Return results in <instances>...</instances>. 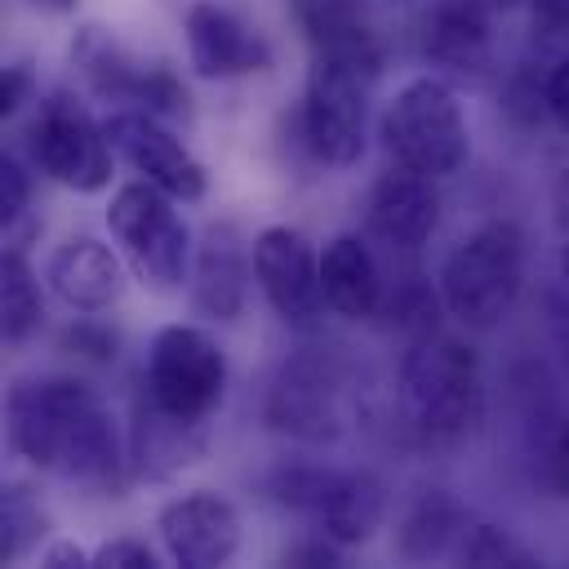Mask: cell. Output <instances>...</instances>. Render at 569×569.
<instances>
[{
	"instance_id": "obj_1",
	"label": "cell",
	"mask_w": 569,
	"mask_h": 569,
	"mask_svg": "<svg viewBox=\"0 0 569 569\" xmlns=\"http://www.w3.org/2000/svg\"><path fill=\"white\" fill-rule=\"evenodd\" d=\"M4 436L9 449L67 485H84L98 493H120L129 471V445L116 427L102 391L71 373H31L13 378L4 396Z\"/></svg>"
},
{
	"instance_id": "obj_2",
	"label": "cell",
	"mask_w": 569,
	"mask_h": 569,
	"mask_svg": "<svg viewBox=\"0 0 569 569\" xmlns=\"http://www.w3.org/2000/svg\"><path fill=\"white\" fill-rule=\"evenodd\" d=\"M396 400L409 436L427 449L462 445L485 418L480 356L449 333L409 342L396 378Z\"/></svg>"
},
{
	"instance_id": "obj_3",
	"label": "cell",
	"mask_w": 569,
	"mask_h": 569,
	"mask_svg": "<svg viewBox=\"0 0 569 569\" xmlns=\"http://www.w3.org/2000/svg\"><path fill=\"white\" fill-rule=\"evenodd\" d=\"M436 289L445 298V316L462 329H498L525 293V231L511 218L480 222L449 249Z\"/></svg>"
},
{
	"instance_id": "obj_4",
	"label": "cell",
	"mask_w": 569,
	"mask_h": 569,
	"mask_svg": "<svg viewBox=\"0 0 569 569\" xmlns=\"http://www.w3.org/2000/svg\"><path fill=\"white\" fill-rule=\"evenodd\" d=\"M382 151L391 164H405L427 178H453L471 156V133L458 93L440 76H413L396 89L378 124Z\"/></svg>"
},
{
	"instance_id": "obj_5",
	"label": "cell",
	"mask_w": 569,
	"mask_h": 569,
	"mask_svg": "<svg viewBox=\"0 0 569 569\" xmlns=\"http://www.w3.org/2000/svg\"><path fill=\"white\" fill-rule=\"evenodd\" d=\"M227 378H231V369H227L222 342L204 325L173 320V325L156 329V338L147 347L138 396L178 422L209 427L227 400Z\"/></svg>"
},
{
	"instance_id": "obj_6",
	"label": "cell",
	"mask_w": 569,
	"mask_h": 569,
	"mask_svg": "<svg viewBox=\"0 0 569 569\" xmlns=\"http://www.w3.org/2000/svg\"><path fill=\"white\" fill-rule=\"evenodd\" d=\"M107 231L138 284H147L151 293H178L187 284L196 244L169 191H160L147 178L116 187L107 204Z\"/></svg>"
},
{
	"instance_id": "obj_7",
	"label": "cell",
	"mask_w": 569,
	"mask_h": 569,
	"mask_svg": "<svg viewBox=\"0 0 569 569\" xmlns=\"http://www.w3.org/2000/svg\"><path fill=\"white\" fill-rule=\"evenodd\" d=\"M27 151L49 182L76 196H98L111 187L116 147L107 138V120H98L89 102L71 89H53L44 93V102H36V116L27 124Z\"/></svg>"
},
{
	"instance_id": "obj_8",
	"label": "cell",
	"mask_w": 569,
	"mask_h": 569,
	"mask_svg": "<svg viewBox=\"0 0 569 569\" xmlns=\"http://www.w3.org/2000/svg\"><path fill=\"white\" fill-rule=\"evenodd\" d=\"M369 76L311 58L302 102L293 111V138L298 147L329 169H351L365 156V129H369Z\"/></svg>"
},
{
	"instance_id": "obj_9",
	"label": "cell",
	"mask_w": 569,
	"mask_h": 569,
	"mask_svg": "<svg viewBox=\"0 0 569 569\" xmlns=\"http://www.w3.org/2000/svg\"><path fill=\"white\" fill-rule=\"evenodd\" d=\"M107 138L116 147V156L147 182H156L160 191H169L182 204L204 200L209 191V173L204 164L191 156V147L169 129V120L147 116L138 107H116L107 111Z\"/></svg>"
},
{
	"instance_id": "obj_10",
	"label": "cell",
	"mask_w": 569,
	"mask_h": 569,
	"mask_svg": "<svg viewBox=\"0 0 569 569\" xmlns=\"http://www.w3.org/2000/svg\"><path fill=\"white\" fill-rule=\"evenodd\" d=\"M160 551L182 569H218L240 556L244 525L227 493L218 489H187L156 511Z\"/></svg>"
},
{
	"instance_id": "obj_11",
	"label": "cell",
	"mask_w": 569,
	"mask_h": 569,
	"mask_svg": "<svg viewBox=\"0 0 569 569\" xmlns=\"http://www.w3.org/2000/svg\"><path fill=\"white\" fill-rule=\"evenodd\" d=\"M253 280L267 298V307L293 325L307 329L325 311V284H320V253L298 227H262L253 236Z\"/></svg>"
},
{
	"instance_id": "obj_12",
	"label": "cell",
	"mask_w": 569,
	"mask_h": 569,
	"mask_svg": "<svg viewBox=\"0 0 569 569\" xmlns=\"http://www.w3.org/2000/svg\"><path fill=\"white\" fill-rule=\"evenodd\" d=\"M271 431L320 445L342 431V382L338 369L320 356H293L280 365V373L267 387L262 405Z\"/></svg>"
},
{
	"instance_id": "obj_13",
	"label": "cell",
	"mask_w": 569,
	"mask_h": 569,
	"mask_svg": "<svg viewBox=\"0 0 569 569\" xmlns=\"http://www.w3.org/2000/svg\"><path fill=\"white\" fill-rule=\"evenodd\" d=\"M187 62L200 80H240L276 62L271 40L222 0H191L182 13Z\"/></svg>"
},
{
	"instance_id": "obj_14",
	"label": "cell",
	"mask_w": 569,
	"mask_h": 569,
	"mask_svg": "<svg viewBox=\"0 0 569 569\" xmlns=\"http://www.w3.org/2000/svg\"><path fill=\"white\" fill-rule=\"evenodd\" d=\"M365 222H369L373 240H382L391 253H418L440 227L436 178L413 173L405 164H387L378 173V182L369 187Z\"/></svg>"
},
{
	"instance_id": "obj_15",
	"label": "cell",
	"mask_w": 569,
	"mask_h": 569,
	"mask_svg": "<svg viewBox=\"0 0 569 569\" xmlns=\"http://www.w3.org/2000/svg\"><path fill=\"white\" fill-rule=\"evenodd\" d=\"M253 280V244L240 240L231 222H209L196 253H191V276H187V298L200 320H236L244 311Z\"/></svg>"
},
{
	"instance_id": "obj_16",
	"label": "cell",
	"mask_w": 569,
	"mask_h": 569,
	"mask_svg": "<svg viewBox=\"0 0 569 569\" xmlns=\"http://www.w3.org/2000/svg\"><path fill=\"white\" fill-rule=\"evenodd\" d=\"M124 258L116 244L98 236H67L49 262H44V284L58 302L71 311H111L124 298Z\"/></svg>"
},
{
	"instance_id": "obj_17",
	"label": "cell",
	"mask_w": 569,
	"mask_h": 569,
	"mask_svg": "<svg viewBox=\"0 0 569 569\" xmlns=\"http://www.w3.org/2000/svg\"><path fill=\"white\" fill-rule=\"evenodd\" d=\"M124 445H129L133 480L160 485V480H173L178 471H187L191 462H200V453L209 449V427L178 422L138 396L129 427H124Z\"/></svg>"
},
{
	"instance_id": "obj_18",
	"label": "cell",
	"mask_w": 569,
	"mask_h": 569,
	"mask_svg": "<svg viewBox=\"0 0 569 569\" xmlns=\"http://www.w3.org/2000/svg\"><path fill=\"white\" fill-rule=\"evenodd\" d=\"M293 18H298V31H302L311 58L342 62V67L378 80L382 40L356 13V0H293Z\"/></svg>"
},
{
	"instance_id": "obj_19",
	"label": "cell",
	"mask_w": 569,
	"mask_h": 569,
	"mask_svg": "<svg viewBox=\"0 0 569 569\" xmlns=\"http://www.w3.org/2000/svg\"><path fill=\"white\" fill-rule=\"evenodd\" d=\"M320 284H325V307L342 320H373L382 316L387 289H382V267L365 236L342 231L325 244L320 253Z\"/></svg>"
},
{
	"instance_id": "obj_20",
	"label": "cell",
	"mask_w": 569,
	"mask_h": 569,
	"mask_svg": "<svg viewBox=\"0 0 569 569\" xmlns=\"http://www.w3.org/2000/svg\"><path fill=\"white\" fill-rule=\"evenodd\" d=\"M489 13L480 0H440L422 18V58L453 76H480L489 67Z\"/></svg>"
},
{
	"instance_id": "obj_21",
	"label": "cell",
	"mask_w": 569,
	"mask_h": 569,
	"mask_svg": "<svg viewBox=\"0 0 569 569\" xmlns=\"http://www.w3.org/2000/svg\"><path fill=\"white\" fill-rule=\"evenodd\" d=\"M71 62H76V71L84 76L89 93L102 98L111 111H116V107H138L142 84H147V76H151V62L133 58V53H129L111 31H102V27H80V31L71 36Z\"/></svg>"
},
{
	"instance_id": "obj_22",
	"label": "cell",
	"mask_w": 569,
	"mask_h": 569,
	"mask_svg": "<svg viewBox=\"0 0 569 569\" xmlns=\"http://www.w3.org/2000/svg\"><path fill=\"white\" fill-rule=\"evenodd\" d=\"M311 520L338 547H360L387 520V485L369 471H333V485H329V493Z\"/></svg>"
},
{
	"instance_id": "obj_23",
	"label": "cell",
	"mask_w": 569,
	"mask_h": 569,
	"mask_svg": "<svg viewBox=\"0 0 569 569\" xmlns=\"http://www.w3.org/2000/svg\"><path fill=\"white\" fill-rule=\"evenodd\" d=\"M467 529H471V516H467V507L449 489H422L409 502V511L400 516L396 551L409 565L440 560V556H453L458 551V542H462Z\"/></svg>"
},
{
	"instance_id": "obj_24",
	"label": "cell",
	"mask_w": 569,
	"mask_h": 569,
	"mask_svg": "<svg viewBox=\"0 0 569 569\" xmlns=\"http://www.w3.org/2000/svg\"><path fill=\"white\" fill-rule=\"evenodd\" d=\"M44 320V289L27 262V249L4 244L0 253V333L4 342H27Z\"/></svg>"
},
{
	"instance_id": "obj_25",
	"label": "cell",
	"mask_w": 569,
	"mask_h": 569,
	"mask_svg": "<svg viewBox=\"0 0 569 569\" xmlns=\"http://www.w3.org/2000/svg\"><path fill=\"white\" fill-rule=\"evenodd\" d=\"M49 511L40 502V493L22 480H4L0 489V560L18 565L31 551H40L49 542Z\"/></svg>"
},
{
	"instance_id": "obj_26",
	"label": "cell",
	"mask_w": 569,
	"mask_h": 569,
	"mask_svg": "<svg viewBox=\"0 0 569 569\" xmlns=\"http://www.w3.org/2000/svg\"><path fill=\"white\" fill-rule=\"evenodd\" d=\"M453 556L476 569H533L538 565V556L520 538H511V529L489 525V520H471V529L462 533Z\"/></svg>"
},
{
	"instance_id": "obj_27",
	"label": "cell",
	"mask_w": 569,
	"mask_h": 569,
	"mask_svg": "<svg viewBox=\"0 0 569 569\" xmlns=\"http://www.w3.org/2000/svg\"><path fill=\"white\" fill-rule=\"evenodd\" d=\"M440 311H445L440 289L418 284V280H409L405 289H396V293L382 302V316H391V329L405 333L409 342H422V338L440 333V329H436V325H440Z\"/></svg>"
},
{
	"instance_id": "obj_28",
	"label": "cell",
	"mask_w": 569,
	"mask_h": 569,
	"mask_svg": "<svg viewBox=\"0 0 569 569\" xmlns=\"http://www.w3.org/2000/svg\"><path fill=\"white\" fill-rule=\"evenodd\" d=\"M533 489L551 502H569V413L547 422L533 445Z\"/></svg>"
},
{
	"instance_id": "obj_29",
	"label": "cell",
	"mask_w": 569,
	"mask_h": 569,
	"mask_svg": "<svg viewBox=\"0 0 569 569\" xmlns=\"http://www.w3.org/2000/svg\"><path fill=\"white\" fill-rule=\"evenodd\" d=\"M62 351L89 360V365H111L120 356V333L98 320V311H80L67 329H62Z\"/></svg>"
},
{
	"instance_id": "obj_30",
	"label": "cell",
	"mask_w": 569,
	"mask_h": 569,
	"mask_svg": "<svg viewBox=\"0 0 569 569\" xmlns=\"http://www.w3.org/2000/svg\"><path fill=\"white\" fill-rule=\"evenodd\" d=\"M27 204H31V178L22 169L18 156H0V227H18L27 218Z\"/></svg>"
},
{
	"instance_id": "obj_31",
	"label": "cell",
	"mask_w": 569,
	"mask_h": 569,
	"mask_svg": "<svg viewBox=\"0 0 569 569\" xmlns=\"http://www.w3.org/2000/svg\"><path fill=\"white\" fill-rule=\"evenodd\" d=\"M93 569H160V556L151 542L120 533V538H107L93 547Z\"/></svg>"
},
{
	"instance_id": "obj_32",
	"label": "cell",
	"mask_w": 569,
	"mask_h": 569,
	"mask_svg": "<svg viewBox=\"0 0 569 569\" xmlns=\"http://www.w3.org/2000/svg\"><path fill=\"white\" fill-rule=\"evenodd\" d=\"M542 102H547V120L569 138V53L547 67V76H542Z\"/></svg>"
},
{
	"instance_id": "obj_33",
	"label": "cell",
	"mask_w": 569,
	"mask_h": 569,
	"mask_svg": "<svg viewBox=\"0 0 569 569\" xmlns=\"http://www.w3.org/2000/svg\"><path fill=\"white\" fill-rule=\"evenodd\" d=\"M27 102H36V71L27 62H9L0 71V116H18Z\"/></svg>"
},
{
	"instance_id": "obj_34",
	"label": "cell",
	"mask_w": 569,
	"mask_h": 569,
	"mask_svg": "<svg viewBox=\"0 0 569 569\" xmlns=\"http://www.w3.org/2000/svg\"><path fill=\"white\" fill-rule=\"evenodd\" d=\"M342 551L347 547H338L329 533H316V538H302V542H293L289 551H284V565H302V569H316V565H342Z\"/></svg>"
},
{
	"instance_id": "obj_35",
	"label": "cell",
	"mask_w": 569,
	"mask_h": 569,
	"mask_svg": "<svg viewBox=\"0 0 569 569\" xmlns=\"http://www.w3.org/2000/svg\"><path fill=\"white\" fill-rule=\"evenodd\" d=\"M529 18H533V36L560 40L569 31V0H529Z\"/></svg>"
},
{
	"instance_id": "obj_36",
	"label": "cell",
	"mask_w": 569,
	"mask_h": 569,
	"mask_svg": "<svg viewBox=\"0 0 569 569\" xmlns=\"http://www.w3.org/2000/svg\"><path fill=\"white\" fill-rule=\"evenodd\" d=\"M44 569H93V551H84L76 538H53L40 547Z\"/></svg>"
},
{
	"instance_id": "obj_37",
	"label": "cell",
	"mask_w": 569,
	"mask_h": 569,
	"mask_svg": "<svg viewBox=\"0 0 569 569\" xmlns=\"http://www.w3.org/2000/svg\"><path fill=\"white\" fill-rule=\"evenodd\" d=\"M551 329H556V347H560V360H565V373H569V298H565V307H556Z\"/></svg>"
},
{
	"instance_id": "obj_38",
	"label": "cell",
	"mask_w": 569,
	"mask_h": 569,
	"mask_svg": "<svg viewBox=\"0 0 569 569\" xmlns=\"http://www.w3.org/2000/svg\"><path fill=\"white\" fill-rule=\"evenodd\" d=\"M31 9H40V13H71L76 9V0H27Z\"/></svg>"
},
{
	"instance_id": "obj_39",
	"label": "cell",
	"mask_w": 569,
	"mask_h": 569,
	"mask_svg": "<svg viewBox=\"0 0 569 569\" xmlns=\"http://www.w3.org/2000/svg\"><path fill=\"white\" fill-rule=\"evenodd\" d=\"M560 280H565V298H569V244L560 249Z\"/></svg>"
},
{
	"instance_id": "obj_40",
	"label": "cell",
	"mask_w": 569,
	"mask_h": 569,
	"mask_svg": "<svg viewBox=\"0 0 569 569\" xmlns=\"http://www.w3.org/2000/svg\"><path fill=\"white\" fill-rule=\"evenodd\" d=\"M493 4H520V0H493Z\"/></svg>"
}]
</instances>
